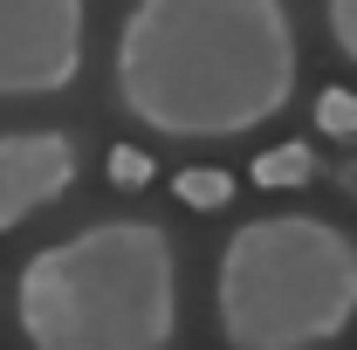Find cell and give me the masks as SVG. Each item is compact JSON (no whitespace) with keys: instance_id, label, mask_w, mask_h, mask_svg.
<instances>
[{"instance_id":"9c48e42d","label":"cell","mask_w":357,"mask_h":350,"mask_svg":"<svg viewBox=\"0 0 357 350\" xmlns=\"http://www.w3.org/2000/svg\"><path fill=\"white\" fill-rule=\"evenodd\" d=\"M110 185H117V192H137V185H151V158H144L137 144H117V151H110Z\"/></svg>"},{"instance_id":"7a4b0ae2","label":"cell","mask_w":357,"mask_h":350,"mask_svg":"<svg viewBox=\"0 0 357 350\" xmlns=\"http://www.w3.org/2000/svg\"><path fill=\"white\" fill-rule=\"evenodd\" d=\"M14 316L28 350H172L178 248L158 220H96L28 254Z\"/></svg>"},{"instance_id":"5b68a950","label":"cell","mask_w":357,"mask_h":350,"mask_svg":"<svg viewBox=\"0 0 357 350\" xmlns=\"http://www.w3.org/2000/svg\"><path fill=\"white\" fill-rule=\"evenodd\" d=\"M76 185L69 131H0V234L35 220Z\"/></svg>"},{"instance_id":"3957f363","label":"cell","mask_w":357,"mask_h":350,"mask_svg":"<svg viewBox=\"0 0 357 350\" xmlns=\"http://www.w3.org/2000/svg\"><path fill=\"white\" fill-rule=\"evenodd\" d=\"M227 350H323L357 316V241L316 213H261L234 227L213 268Z\"/></svg>"},{"instance_id":"277c9868","label":"cell","mask_w":357,"mask_h":350,"mask_svg":"<svg viewBox=\"0 0 357 350\" xmlns=\"http://www.w3.org/2000/svg\"><path fill=\"white\" fill-rule=\"evenodd\" d=\"M83 0H0V96H55L83 76Z\"/></svg>"},{"instance_id":"ba28073f","label":"cell","mask_w":357,"mask_h":350,"mask_svg":"<svg viewBox=\"0 0 357 350\" xmlns=\"http://www.w3.org/2000/svg\"><path fill=\"white\" fill-rule=\"evenodd\" d=\"M316 131L330 137V144H351L357 137V96L351 89H323L316 96Z\"/></svg>"},{"instance_id":"30bf717a","label":"cell","mask_w":357,"mask_h":350,"mask_svg":"<svg viewBox=\"0 0 357 350\" xmlns=\"http://www.w3.org/2000/svg\"><path fill=\"white\" fill-rule=\"evenodd\" d=\"M330 42L344 62H357V0H330Z\"/></svg>"},{"instance_id":"52a82bcc","label":"cell","mask_w":357,"mask_h":350,"mask_svg":"<svg viewBox=\"0 0 357 350\" xmlns=\"http://www.w3.org/2000/svg\"><path fill=\"white\" fill-rule=\"evenodd\" d=\"M172 192L192 213H220L227 199H234V178H227L220 165H185V172H172Z\"/></svg>"},{"instance_id":"6da1fadb","label":"cell","mask_w":357,"mask_h":350,"mask_svg":"<svg viewBox=\"0 0 357 350\" xmlns=\"http://www.w3.org/2000/svg\"><path fill=\"white\" fill-rule=\"evenodd\" d=\"M110 69L131 124L199 144L282 117L303 42L289 0H131Z\"/></svg>"},{"instance_id":"8992f818","label":"cell","mask_w":357,"mask_h":350,"mask_svg":"<svg viewBox=\"0 0 357 350\" xmlns=\"http://www.w3.org/2000/svg\"><path fill=\"white\" fill-rule=\"evenodd\" d=\"M255 185H268V192H303V185H316V144H275V151H261L255 158Z\"/></svg>"}]
</instances>
